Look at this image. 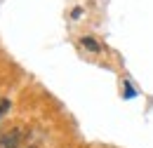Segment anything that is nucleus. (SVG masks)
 <instances>
[{"mask_svg":"<svg viewBox=\"0 0 153 148\" xmlns=\"http://www.w3.org/2000/svg\"><path fill=\"white\" fill-rule=\"evenodd\" d=\"M17 146H19V139H14V141H12L10 146H5V148H17Z\"/></svg>","mask_w":153,"mask_h":148,"instance_id":"3","label":"nucleus"},{"mask_svg":"<svg viewBox=\"0 0 153 148\" xmlns=\"http://www.w3.org/2000/svg\"><path fill=\"white\" fill-rule=\"evenodd\" d=\"M82 45H85L87 50H92V52H99V45H97L92 38H82Z\"/></svg>","mask_w":153,"mask_h":148,"instance_id":"1","label":"nucleus"},{"mask_svg":"<svg viewBox=\"0 0 153 148\" xmlns=\"http://www.w3.org/2000/svg\"><path fill=\"white\" fill-rule=\"evenodd\" d=\"M7 111H10V101H7V99H2V101H0V118H2Z\"/></svg>","mask_w":153,"mask_h":148,"instance_id":"2","label":"nucleus"},{"mask_svg":"<svg viewBox=\"0 0 153 148\" xmlns=\"http://www.w3.org/2000/svg\"><path fill=\"white\" fill-rule=\"evenodd\" d=\"M31 148H33V146H31Z\"/></svg>","mask_w":153,"mask_h":148,"instance_id":"4","label":"nucleus"}]
</instances>
